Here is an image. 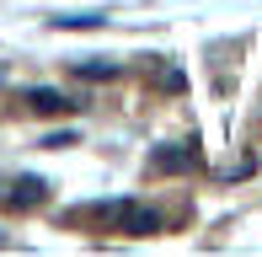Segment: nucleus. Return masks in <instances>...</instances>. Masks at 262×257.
Listing matches in <instances>:
<instances>
[{
    "instance_id": "obj_5",
    "label": "nucleus",
    "mask_w": 262,
    "mask_h": 257,
    "mask_svg": "<svg viewBox=\"0 0 262 257\" xmlns=\"http://www.w3.org/2000/svg\"><path fill=\"white\" fill-rule=\"evenodd\" d=\"M75 75H86V80H107V75H118V65H75Z\"/></svg>"
},
{
    "instance_id": "obj_2",
    "label": "nucleus",
    "mask_w": 262,
    "mask_h": 257,
    "mask_svg": "<svg viewBox=\"0 0 262 257\" xmlns=\"http://www.w3.org/2000/svg\"><path fill=\"white\" fill-rule=\"evenodd\" d=\"M43 198H49V182H43V177H16L11 193H6V204L11 209H38Z\"/></svg>"
},
{
    "instance_id": "obj_3",
    "label": "nucleus",
    "mask_w": 262,
    "mask_h": 257,
    "mask_svg": "<svg viewBox=\"0 0 262 257\" xmlns=\"http://www.w3.org/2000/svg\"><path fill=\"white\" fill-rule=\"evenodd\" d=\"M193 161H198L193 145H161V150H156V172H187Z\"/></svg>"
},
{
    "instance_id": "obj_4",
    "label": "nucleus",
    "mask_w": 262,
    "mask_h": 257,
    "mask_svg": "<svg viewBox=\"0 0 262 257\" xmlns=\"http://www.w3.org/2000/svg\"><path fill=\"white\" fill-rule=\"evenodd\" d=\"M32 113H64V108H75V102H70V97H59V91H32Z\"/></svg>"
},
{
    "instance_id": "obj_6",
    "label": "nucleus",
    "mask_w": 262,
    "mask_h": 257,
    "mask_svg": "<svg viewBox=\"0 0 262 257\" xmlns=\"http://www.w3.org/2000/svg\"><path fill=\"white\" fill-rule=\"evenodd\" d=\"M54 27H64V32H75V27H102V16H59Z\"/></svg>"
},
{
    "instance_id": "obj_1",
    "label": "nucleus",
    "mask_w": 262,
    "mask_h": 257,
    "mask_svg": "<svg viewBox=\"0 0 262 257\" xmlns=\"http://www.w3.org/2000/svg\"><path fill=\"white\" fill-rule=\"evenodd\" d=\"M86 220H102L107 230H123V236H156L161 230V215L145 204H128V198H113V204H91Z\"/></svg>"
}]
</instances>
